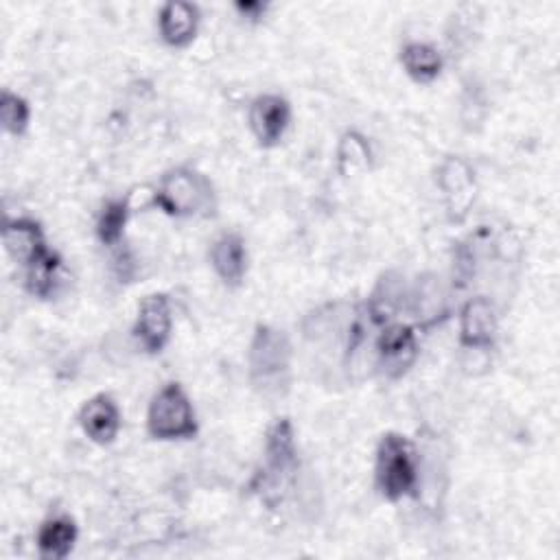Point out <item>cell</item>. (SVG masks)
I'll use <instances>...</instances> for the list:
<instances>
[{
    "instance_id": "cell-1",
    "label": "cell",
    "mask_w": 560,
    "mask_h": 560,
    "mask_svg": "<svg viewBox=\"0 0 560 560\" xmlns=\"http://www.w3.org/2000/svg\"><path fill=\"white\" fill-rule=\"evenodd\" d=\"M262 468L254 477V490L273 508L284 499V490L298 470L295 433L289 418H276L265 435Z\"/></svg>"
},
{
    "instance_id": "cell-2",
    "label": "cell",
    "mask_w": 560,
    "mask_h": 560,
    "mask_svg": "<svg viewBox=\"0 0 560 560\" xmlns=\"http://www.w3.org/2000/svg\"><path fill=\"white\" fill-rule=\"evenodd\" d=\"M374 481L381 497L392 503L416 494L420 470H418V453L409 438L396 431L383 433L376 446Z\"/></svg>"
},
{
    "instance_id": "cell-3",
    "label": "cell",
    "mask_w": 560,
    "mask_h": 560,
    "mask_svg": "<svg viewBox=\"0 0 560 560\" xmlns=\"http://www.w3.org/2000/svg\"><path fill=\"white\" fill-rule=\"evenodd\" d=\"M247 368L249 378L260 394H280V389L289 385L291 372L289 337L276 326L258 324L249 341Z\"/></svg>"
},
{
    "instance_id": "cell-4",
    "label": "cell",
    "mask_w": 560,
    "mask_h": 560,
    "mask_svg": "<svg viewBox=\"0 0 560 560\" xmlns=\"http://www.w3.org/2000/svg\"><path fill=\"white\" fill-rule=\"evenodd\" d=\"M153 203L168 217H197L208 214L214 206L212 184L197 171L177 166L160 177L153 190Z\"/></svg>"
},
{
    "instance_id": "cell-5",
    "label": "cell",
    "mask_w": 560,
    "mask_h": 560,
    "mask_svg": "<svg viewBox=\"0 0 560 560\" xmlns=\"http://www.w3.org/2000/svg\"><path fill=\"white\" fill-rule=\"evenodd\" d=\"M147 431L153 440H192L199 431L195 407L175 381L160 387L147 409Z\"/></svg>"
},
{
    "instance_id": "cell-6",
    "label": "cell",
    "mask_w": 560,
    "mask_h": 560,
    "mask_svg": "<svg viewBox=\"0 0 560 560\" xmlns=\"http://www.w3.org/2000/svg\"><path fill=\"white\" fill-rule=\"evenodd\" d=\"M374 354L376 368L387 378H400L418 357V339L413 328L400 322L381 326V332L374 339Z\"/></svg>"
},
{
    "instance_id": "cell-7",
    "label": "cell",
    "mask_w": 560,
    "mask_h": 560,
    "mask_svg": "<svg viewBox=\"0 0 560 560\" xmlns=\"http://www.w3.org/2000/svg\"><path fill=\"white\" fill-rule=\"evenodd\" d=\"M173 330L171 302L164 293H149L138 304L133 322V337L149 354H158L166 348Z\"/></svg>"
},
{
    "instance_id": "cell-8",
    "label": "cell",
    "mask_w": 560,
    "mask_h": 560,
    "mask_svg": "<svg viewBox=\"0 0 560 560\" xmlns=\"http://www.w3.org/2000/svg\"><path fill=\"white\" fill-rule=\"evenodd\" d=\"M249 129L260 147H276L291 122V105L280 94H258L249 105Z\"/></svg>"
},
{
    "instance_id": "cell-9",
    "label": "cell",
    "mask_w": 560,
    "mask_h": 560,
    "mask_svg": "<svg viewBox=\"0 0 560 560\" xmlns=\"http://www.w3.org/2000/svg\"><path fill=\"white\" fill-rule=\"evenodd\" d=\"M438 188L444 195L446 210L453 219H462L475 199V173L457 155H448L438 168Z\"/></svg>"
},
{
    "instance_id": "cell-10",
    "label": "cell",
    "mask_w": 560,
    "mask_h": 560,
    "mask_svg": "<svg viewBox=\"0 0 560 560\" xmlns=\"http://www.w3.org/2000/svg\"><path fill=\"white\" fill-rule=\"evenodd\" d=\"M497 311L483 295L470 298L459 311V343L468 350H486L497 337Z\"/></svg>"
},
{
    "instance_id": "cell-11",
    "label": "cell",
    "mask_w": 560,
    "mask_h": 560,
    "mask_svg": "<svg viewBox=\"0 0 560 560\" xmlns=\"http://www.w3.org/2000/svg\"><path fill=\"white\" fill-rule=\"evenodd\" d=\"M79 427L94 444H112L120 431V409L109 394H94L79 409Z\"/></svg>"
},
{
    "instance_id": "cell-12",
    "label": "cell",
    "mask_w": 560,
    "mask_h": 560,
    "mask_svg": "<svg viewBox=\"0 0 560 560\" xmlns=\"http://www.w3.org/2000/svg\"><path fill=\"white\" fill-rule=\"evenodd\" d=\"M210 265L225 287H238L247 273V247L241 234L223 232L210 245Z\"/></svg>"
},
{
    "instance_id": "cell-13",
    "label": "cell",
    "mask_w": 560,
    "mask_h": 560,
    "mask_svg": "<svg viewBox=\"0 0 560 560\" xmlns=\"http://www.w3.org/2000/svg\"><path fill=\"white\" fill-rule=\"evenodd\" d=\"M199 28V9L192 2L171 0L162 4L158 13V31L166 46L184 48L188 46Z\"/></svg>"
},
{
    "instance_id": "cell-14",
    "label": "cell",
    "mask_w": 560,
    "mask_h": 560,
    "mask_svg": "<svg viewBox=\"0 0 560 560\" xmlns=\"http://www.w3.org/2000/svg\"><path fill=\"white\" fill-rule=\"evenodd\" d=\"M2 245H4L7 254L24 267L48 249L42 225L33 219H26V217L4 221V225H2Z\"/></svg>"
},
{
    "instance_id": "cell-15",
    "label": "cell",
    "mask_w": 560,
    "mask_h": 560,
    "mask_svg": "<svg viewBox=\"0 0 560 560\" xmlns=\"http://www.w3.org/2000/svg\"><path fill=\"white\" fill-rule=\"evenodd\" d=\"M79 538V529L74 518L68 514H55L42 521L35 542L37 551L46 560H63L74 549V542Z\"/></svg>"
},
{
    "instance_id": "cell-16",
    "label": "cell",
    "mask_w": 560,
    "mask_h": 560,
    "mask_svg": "<svg viewBox=\"0 0 560 560\" xmlns=\"http://www.w3.org/2000/svg\"><path fill=\"white\" fill-rule=\"evenodd\" d=\"M400 63L416 83H431L444 68L442 52L427 42H407L400 48Z\"/></svg>"
},
{
    "instance_id": "cell-17",
    "label": "cell",
    "mask_w": 560,
    "mask_h": 560,
    "mask_svg": "<svg viewBox=\"0 0 560 560\" xmlns=\"http://www.w3.org/2000/svg\"><path fill=\"white\" fill-rule=\"evenodd\" d=\"M24 269H26L24 287L33 298L48 300L55 295L59 284V273H61V256L57 252L48 247L42 256H37Z\"/></svg>"
},
{
    "instance_id": "cell-18",
    "label": "cell",
    "mask_w": 560,
    "mask_h": 560,
    "mask_svg": "<svg viewBox=\"0 0 560 560\" xmlns=\"http://www.w3.org/2000/svg\"><path fill=\"white\" fill-rule=\"evenodd\" d=\"M131 214V199L129 197H118V199H107L96 217V236L105 247H116L122 245V234L127 228Z\"/></svg>"
},
{
    "instance_id": "cell-19",
    "label": "cell",
    "mask_w": 560,
    "mask_h": 560,
    "mask_svg": "<svg viewBox=\"0 0 560 560\" xmlns=\"http://www.w3.org/2000/svg\"><path fill=\"white\" fill-rule=\"evenodd\" d=\"M372 151L368 140L359 131H346L337 142V168L343 177L359 175L370 168Z\"/></svg>"
},
{
    "instance_id": "cell-20",
    "label": "cell",
    "mask_w": 560,
    "mask_h": 560,
    "mask_svg": "<svg viewBox=\"0 0 560 560\" xmlns=\"http://www.w3.org/2000/svg\"><path fill=\"white\" fill-rule=\"evenodd\" d=\"M28 120H31V107H28L26 98L4 90L2 96H0V122H2V129L7 133H11V136H22L26 131V127H28Z\"/></svg>"
},
{
    "instance_id": "cell-21",
    "label": "cell",
    "mask_w": 560,
    "mask_h": 560,
    "mask_svg": "<svg viewBox=\"0 0 560 560\" xmlns=\"http://www.w3.org/2000/svg\"><path fill=\"white\" fill-rule=\"evenodd\" d=\"M265 9L267 7L262 2H236V11L247 20H258L265 13Z\"/></svg>"
}]
</instances>
